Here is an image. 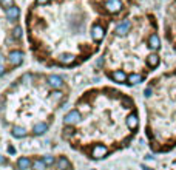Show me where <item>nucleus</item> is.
I'll use <instances>...</instances> for the list:
<instances>
[{"instance_id": "obj_30", "label": "nucleus", "mask_w": 176, "mask_h": 170, "mask_svg": "<svg viewBox=\"0 0 176 170\" xmlns=\"http://www.w3.org/2000/svg\"><path fill=\"white\" fill-rule=\"evenodd\" d=\"M49 0H36V3H39V5H45V3H48Z\"/></svg>"}, {"instance_id": "obj_12", "label": "nucleus", "mask_w": 176, "mask_h": 170, "mask_svg": "<svg viewBox=\"0 0 176 170\" xmlns=\"http://www.w3.org/2000/svg\"><path fill=\"white\" fill-rule=\"evenodd\" d=\"M11 133H12V136L17 138V139H22V138L26 136V130H25L23 127H20V125H14Z\"/></svg>"}, {"instance_id": "obj_32", "label": "nucleus", "mask_w": 176, "mask_h": 170, "mask_svg": "<svg viewBox=\"0 0 176 170\" xmlns=\"http://www.w3.org/2000/svg\"><path fill=\"white\" fill-rule=\"evenodd\" d=\"M2 59H3V57H2V54H0V62H2Z\"/></svg>"}, {"instance_id": "obj_5", "label": "nucleus", "mask_w": 176, "mask_h": 170, "mask_svg": "<svg viewBox=\"0 0 176 170\" xmlns=\"http://www.w3.org/2000/svg\"><path fill=\"white\" fill-rule=\"evenodd\" d=\"M46 84L49 85L51 88H60L63 85V79L60 76H57V74H51V76L46 78Z\"/></svg>"}, {"instance_id": "obj_25", "label": "nucleus", "mask_w": 176, "mask_h": 170, "mask_svg": "<svg viewBox=\"0 0 176 170\" xmlns=\"http://www.w3.org/2000/svg\"><path fill=\"white\" fill-rule=\"evenodd\" d=\"M63 131H65V133H63V136H65V138H68L70 135L73 136V128H65Z\"/></svg>"}, {"instance_id": "obj_27", "label": "nucleus", "mask_w": 176, "mask_h": 170, "mask_svg": "<svg viewBox=\"0 0 176 170\" xmlns=\"http://www.w3.org/2000/svg\"><path fill=\"white\" fill-rule=\"evenodd\" d=\"M144 94H145L147 97H148V96H151V88H150V87H148V88H145V91H144Z\"/></svg>"}, {"instance_id": "obj_6", "label": "nucleus", "mask_w": 176, "mask_h": 170, "mask_svg": "<svg viewBox=\"0 0 176 170\" xmlns=\"http://www.w3.org/2000/svg\"><path fill=\"white\" fill-rule=\"evenodd\" d=\"M130 28H132L130 20H124V22L118 23V26H116V34H118V36H125V34L130 31Z\"/></svg>"}, {"instance_id": "obj_20", "label": "nucleus", "mask_w": 176, "mask_h": 170, "mask_svg": "<svg viewBox=\"0 0 176 170\" xmlns=\"http://www.w3.org/2000/svg\"><path fill=\"white\" fill-rule=\"evenodd\" d=\"M22 34H23L22 26H16V28L12 30V37H14V39H20V37H22Z\"/></svg>"}, {"instance_id": "obj_8", "label": "nucleus", "mask_w": 176, "mask_h": 170, "mask_svg": "<svg viewBox=\"0 0 176 170\" xmlns=\"http://www.w3.org/2000/svg\"><path fill=\"white\" fill-rule=\"evenodd\" d=\"M74 60H76V57L71 53H62V54H59V62L63 64V65H71Z\"/></svg>"}, {"instance_id": "obj_28", "label": "nucleus", "mask_w": 176, "mask_h": 170, "mask_svg": "<svg viewBox=\"0 0 176 170\" xmlns=\"http://www.w3.org/2000/svg\"><path fill=\"white\" fill-rule=\"evenodd\" d=\"M3 164H6V158L0 155V166H3Z\"/></svg>"}, {"instance_id": "obj_17", "label": "nucleus", "mask_w": 176, "mask_h": 170, "mask_svg": "<svg viewBox=\"0 0 176 170\" xmlns=\"http://www.w3.org/2000/svg\"><path fill=\"white\" fill-rule=\"evenodd\" d=\"M147 64H148L150 68L158 67V65H159V56H158V54H150V56L147 57Z\"/></svg>"}, {"instance_id": "obj_26", "label": "nucleus", "mask_w": 176, "mask_h": 170, "mask_svg": "<svg viewBox=\"0 0 176 170\" xmlns=\"http://www.w3.org/2000/svg\"><path fill=\"white\" fill-rule=\"evenodd\" d=\"M102 65H104V57H99L96 62V67H102Z\"/></svg>"}, {"instance_id": "obj_2", "label": "nucleus", "mask_w": 176, "mask_h": 170, "mask_svg": "<svg viewBox=\"0 0 176 170\" xmlns=\"http://www.w3.org/2000/svg\"><path fill=\"white\" fill-rule=\"evenodd\" d=\"M107 153H108V149L105 145H102V144H96L93 147V150H91V156L94 159H100V158L107 156Z\"/></svg>"}, {"instance_id": "obj_14", "label": "nucleus", "mask_w": 176, "mask_h": 170, "mask_svg": "<svg viewBox=\"0 0 176 170\" xmlns=\"http://www.w3.org/2000/svg\"><path fill=\"white\" fill-rule=\"evenodd\" d=\"M56 166H57V169L59 170H68L71 167V164H70V161L65 158V156H60L59 159H57V163H56Z\"/></svg>"}, {"instance_id": "obj_21", "label": "nucleus", "mask_w": 176, "mask_h": 170, "mask_svg": "<svg viewBox=\"0 0 176 170\" xmlns=\"http://www.w3.org/2000/svg\"><path fill=\"white\" fill-rule=\"evenodd\" d=\"M44 163L49 167V166H53L54 163H56V159H54V156H51V155H46V156H44Z\"/></svg>"}, {"instance_id": "obj_13", "label": "nucleus", "mask_w": 176, "mask_h": 170, "mask_svg": "<svg viewBox=\"0 0 176 170\" xmlns=\"http://www.w3.org/2000/svg\"><path fill=\"white\" fill-rule=\"evenodd\" d=\"M17 167L20 170H26V169H30V167H33V163H31V159L30 158H20L19 161H17Z\"/></svg>"}, {"instance_id": "obj_11", "label": "nucleus", "mask_w": 176, "mask_h": 170, "mask_svg": "<svg viewBox=\"0 0 176 170\" xmlns=\"http://www.w3.org/2000/svg\"><path fill=\"white\" fill-rule=\"evenodd\" d=\"M19 14H20V11H19L17 6H11V8L6 9V17L9 20H17L19 19Z\"/></svg>"}, {"instance_id": "obj_7", "label": "nucleus", "mask_w": 176, "mask_h": 170, "mask_svg": "<svg viewBox=\"0 0 176 170\" xmlns=\"http://www.w3.org/2000/svg\"><path fill=\"white\" fill-rule=\"evenodd\" d=\"M91 36H93V39H94L96 42H100V40L104 39V36H105V30H104L100 25H94V26L91 28Z\"/></svg>"}, {"instance_id": "obj_16", "label": "nucleus", "mask_w": 176, "mask_h": 170, "mask_svg": "<svg viewBox=\"0 0 176 170\" xmlns=\"http://www.w3.org/2000/svg\"><path fill=\"white\" fill-rule=\"evenodd\" d=\"M127 125H128V128H132V130L137 128V125H139V119H137V115L132 113V115H130V116L127 118Z\"/></svg>"}, {"instance_id": "obj_10", "label": "nucleus", "mask_w": 176, "mask_h": 170, "mask_svg": "<svg viewBox=\"0 0 176 170\" xmlns=\"http://www.w3.org/2000/svg\"><path fill=\"white\" fill-rule=\"evenodd\" d=\"M148 46H150L151 50H159V48H161V39H159L158 34H151V36L148 37Z\"/></svg>"}, {"instance_id": "obj_4", "label": "nucleus", "mask_w": 176, "mask_h": 170, "mask_svg": "<svg viewBox=\"0 0 176 170\" xmlns=\"http://www.w3.org/2000/svg\"><path fill=\"white\" fill-rule=\"evenodd\" d=\"M105 8H107V11L111 12V14L119 12V11L122 9V2H121V0H108V2L105 3Z\"/></svg>"}, {"instance_id": "obj_24", "label": "nucleus", "mask_w": 176, "mask_h": 170, "mask_svg": "<svg viewBox=\"0 0 176 170\" xmlns=\"http://www.w3.org/2000/svg\"><path fill=\"white\" fill-rule=\"evenodd\" d=\"M53 99H54V101H57V99H62V93H60V91H56V93H53Z\"/></svg>"}, {"instance_id": "obj_3", "label": "nucleus", "mask_w": 176, "mask_h": 170, "mask_svg": "<svg viewBox=\"0 0 176 170\" xmlns=\"http://www.w3.org/2000/svg\"><path fill=\"white\" fill-rule=\"evenodd\" d=\"M8 60H9L11 65L17 67V65H20L22 60H23V53H22V51H17V50H16V51H11L9 56H8Z\"/></svg>"}, {"instance_id": "obj_31", "label": "nucleus", "mask_w": 176, "mask_h": 170, "mask_svg": "<svg viewBox=\"0 0 176 170\" xmlns=\"http://www.w3.org/2000/svg\"><path fill=\"white\" fill-rule=\"evenodd\" d=\"M3 74H5V67L0 64V76H3Z\"/></svg>"}, {"instance_id": "obj_22", "label": "nucleus", "mask_w": 176, "mask_h": 170, "mask_svg": "<svg viewBox=\"0 0 176 170\" xmlns=\"http://www.w3.org/2000/svg\"><path fill=\"white\" fill-rule=\"evenodd\" d=\"M2 3H3V6L8 9V8H11V6H14L12 5V0H2Z\"/></svg>"}, {"instance_id": "obj_15", "label": "nucleus", "mask_w": 176, "mask_h": 170, "mask_svg": "<svg viewBox=\"0 0 176 170\" xmlns=\"http://www.w3.org/2000/svg\"><path fill=\"white\" fill-rule=\"evenodd\" d=\"M46 130H48V125H46L45 122H37V124L33 127V133H34L36 136H40V135H44Z\"/></svg>"}, {"instance_id": "obj_19", "label": "nucleus", "mask_w": 176, "mask_h": 170, "mask_svg": "<svg viewBox=\"0 0 176 170\" xmlns=\"http://www.w3.org/2000/svg\"><path fill=\"white\" fill-rule=\"evenodd\" d=\"M142 76L141 74H136V73H133L128 76V84H139V82H142Z\"/></svg>"}, {"instance_id": "obj_18", "label": "nucleus", "mask_w": 176, "mask_h": 170, "mask_svg": "<svg viewBox=\"0 0 176 170\" xmlns=\"http://www.w3.org/2000/svg\"><path fill=\"white\" fill-rule=\"evenodd\" d=\"M46 164L44 163V159H36L33 163V170H46Z\"/></svg>"}, {"instance_id": "obj_23", "label": "nucleus", "mask_w": 176, "mask_h": 170, "mask_svg": "<svg viewBox=\"0 0 176 170\" xmlns=\"http://www.w3.org/2000/svg\"><path fill=\"white\" fill-rule=\"evenodd\" d=\"M22 81H23V84H30V81H31V74H25V76L22 78Z\"/></svg>"}, {"instance_id": "obj_1", "label": "nucleus", "mask_w": 176, "mask_h": 170, "mask_svg": "<svg viewBox=\"0 0 176 170\" xmlns=\"http://www.w3.org/2000/svg\"><path fill=\"white\" fill-rule=\"evenodd\" d=\"M81 119H82L81 113H79L77 110H71V111H68V113L65 115V118H63V122H65L68 127H73V125L79 124V122H81Z\"/></svg>"}, {"instance_id": "obj_9", "label": "nucleus", "mask_w": 176, "mask_h": 170, "mask_svg": "<svg viewBox=\"0 0 176 170\" xmlns=\"http://www.w3.org/2000/svg\"><path fill=\"white\" fill-rule=\"evenodd\" d=\"M110 78L114 81V82H125L128 78H127V74L122 71V70H116V71H111L110 73Z\"/></svg>"}, {"instance_id": "obj_29", "label": "nucleus", "mask_w": 176, "mask_h": 170, "mask_svg": "<svg viewBox=\"0 0 176 170\" xmlns=\"http://www.w3.org/2000/svg\"><path fill=\"white\" fill-rule=\"evenodd\" d=\"M8 152H9V153H16V149H14L12 145H8Z\"/></svg>"}]
</instances>
